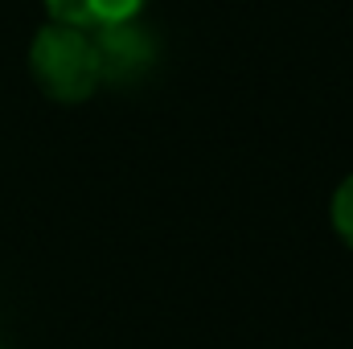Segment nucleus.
Wrapping results in <instances>:
<instances>
[{
	"label": "nucleus",
	"mask_w": 353,
	"mask_h": 349,
	"mask_svg": "<svg viewBox=\"0 0 353 349\" xmlns=\"http://www.w3.org/2000/svg\"><path fill=\"white\" fill-rule=\"evenodd\" d=\"M29 74L37 90L62 107H79L94 99L103 83H99V58H94V41L87 29L50 21L33 33L29 41Z\"/></svg>",
	"instance_id": "nucleus-1"
},
{
	"label": "nucleus",
	"mask_w": 353,
	"mask_h": 349,
	"mask_svg": "<svg viewBox=\"0 0 353 349\" xmlns=\"http://www.w3.org/2000/svg\"><path fill=\"white\" fill-rule=\"evenodd\" d=\"M90 41H94L99 83L103 87L128 90V87H136V83H144L161 66V37L140 17L107 25V29H94Z\"/></svg>",
	"instance_id": "nucleus-2"
},
{
	"label": "nucleus",
	"mask_w": 353,
	"mask_h": 349,
	"mask_svg": "<svg viewBox=\"0 0 353 349\" xmlns=\"http://www.w3.org/2000/svg\"><path fill=\"white\" fill-rule=\"evenodd\" d=\"M50 21H62V25H74V29H107V25H119V21H132L144 12L148 0H41Z\"/></svg>",
	"instance_id": "nucleus-3"
},
{
	"label": "nucleus",
	"mask_w": 353,
	"mask_h": 349,
	"mask_svg": "<svg viewBox=\"0 0 353 349\" xmlns=\"http://www.w3.org/2000/svg\"><path fill=\"white\" fill-rule=\"evenodd\" d=\"M329 222H333V235L345 243L353 251V173L333 189V197H329Z\"/></svg>",
	"instance_id": "nucleus-4"
},
{
	"label": "nucleus",
	"mask_w": 353,
	"mask_h": 349,
	"mask_svg": "<svg viewBox=\"0 0 353 349\" xmlns=\"http://www.w3.org/2000/svg\"><path fill=\"white\" fill-rule=\"evenodd\" d=\"M0 349H4V346H0Z\"/></svg>",
	"instance_id": "nucleus-5"
}]
</instances>
